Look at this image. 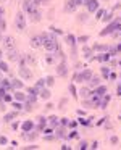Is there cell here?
I'll list each match as a JSON object with an SVG mask.
<instances>
[{"mask_svg": "<svg viewBox=\"0 0 121 150\" xmlns=\"http://www.w3.org/2000/svg\"><path fill=\"white\" fill-rule=\"evenodd\" d=\"M42 47H45V50H47L49 53L57 52V50H58V42H57L55 36H53V34H47L45 42H44V45H42Z\"/></svg>", "mask_w": 121, "mask_h": 150, "instance_id": "6da1fadb", "label": "cell"}, {"mask_svg": "<svg viewBox=\"0 0 121 150\" xmlns=\"http://www.w3.org/2000/svg\"><path fill=\"white\" fill-rule=\"evenodd\" d=\"M121 31V21H115L110 26H107L103 31L100 33V36H107V34H113V33H120Z\"/></svg>", "mask_w": 121, "mask_h": 150, "instance_id": "7a4b0ae2", "label": "cell"}, {"mask_svg": "<svg viewBox=\"0 0 121 150\" xmlns=\"http://www.w3.org/2000/svg\"><path fill=\"white\" fill-rule=\"evenodd\" d=\"M15 24H16V28L20 31H23L24 28H26V16H24L23 11H18L16 13V18H15Z\"/></svg>", "mask_w": 121, "mask_h": 150, "instance_id": "3957f363", "label": "cell"}, {"mask_svg": "<svg viewBox=\"0 0 121 150\" xmlns=\"http://www.w3.org/2000/svg\"><path fill=\"white\" fill-rule=\"evenodd\" d=\"M20 76L23 79H31L33 78V71H31L28 66H24V62H21V66H20Z\"/></svg>", "mask_w": 121, "mask_h": 150, "instance_id": "277c9868", "label": "cell"}, {"mask_svg": "<svg viewBox=\"0 0 121 150\" xmlns=\"http://www.w3.org/2000/svg\"><path fill=\"white\" fill-rule=\"evenodd\" d=\"M45 37H47V34H39V36H36V37H33V47H42L44 45V42H45Z\"/></svg>", "mask_w": 121, "mask_h": 150, "instance_id": "5b68a950", "label": "cell"}, {"mask_svg": "<svg viewBox=\"0 0 121 150\" xmlns=\"http://www.w3.org/2000/svg\"><path fill=\"white\" fill-rule=\"evenodd\" d=\"M86 7H87L89 13H94V11L98 10V2L97 0H87V2H86Z\"/></svg>", "mask_w": 121, "mask_h": 150, "instance_id": "8992f818", "label": "cell"}, {"mask_svg": "<svg viewBox=\"0 0 121 150\" xmlns=\"http://www.w3.org/2000/svg\"><path fill=\"white\" fill-rule=\"evenodd\" d=\"M34 8H36V5L33 4V0H24L23 2V10L26 11V13H31Z\"/></svg>", "mask_w": 121, "mask_h": 150, "instance_id": "52a82bcc", "label": "cell"}, {"mask_svg": "<svg viewBox=\"0 0 121 150\" xmlns=\"http://www.w3.org/2000/svg\"><path fill=\"white\" fill-rule=\"evenodd\" d=\"M21 129H23L24 132H31V131L34 129V123L31 120H26L23 124H21Z\"/></svg>", "mask_w": 121, "mask_h": 150, "instance_id": "ba28073f", "label": "cell"}, {"mask_svg": "<svg viewBox=\"0 0 121 150\" xmlns=\"http://www.w3.org/2000/svg\"><path fill=\"white\" fill-rule=\"evenodd\" d=\"M92 94L98 95V97H103V95L107 94V87H105V86H97V87L92 91Z\"/></svg>", "mask_w": 121, "mask_h": 150, "instance_id": "9c48e42d", "label": "cell"}, {"mask_svg": "<svg viewBox=\"0 0 121 150\" xmlns=\"http://www.w3.org/2000/svg\"><path fill=\"white\" fill-rule=\"evenodd\" d=\"M76 7H78V5H76L74 0H68V2L65 4V11L71 13V11H74V10H76Z\"/></svg>", "mask_w": 121, "mask_h": 150, "instance_id": "30bf717a", "label": "cell"}, {"mask_svg": "<svg viewBox=\"0 0 121 150\" xmlns=\"http://www.w3.org/2000/svg\"><path fill=\"white\" fill-rule=\"evenodd\" d=\"M45 124H47V118L45 116H39V118H37V127H36V129L37 131H42L44 127H45Z\"/></svg>", "mask_w": 121, "mask_h": 150, "instance_id": "8fae6325", "label": "cell"}, {"mask_svg": "<svg viewBox=\"0 0 121 150\" xmlns=\"http://www.w3.org/2000/svg\"><path fill=\"white\" fill-rule=\"evenodd\" d=\"M57 73H58V76H66V74H68V68H66V63H60L58 68H57Z\"/></svg>", "mask_w": 121, "mask_h": 150, "instance_id": "7c38bea8", "label": "cell"}, {"mask_svg": "<svg viewBox=\"0 0 121 150\" xmlns=\"http://www.w3.org/2000/svg\"><path fill=\"white\" fill-rule=\"evenodd\" d=\"M47 123H49L52 127H57V126L60 124V121H58V116H55V115H52V116H49V118H47Z\"/></svg>", "mask_w": 121, "mask_h": 150, "instance_id": "4fadbf2b", "label": "cell"}, {"mask_svg": "<svg viewBox=\"0 0 121 150\" xmlns=\"http://www.w3.org/2000/svg\"><path fill=\"white\" fill-rule=\"evenodd\" d=\"M13 98L18 102H24L26 100V94H23L21 91H16V92H13Z\"/></svg>", "mask_w": 121, "mask_h": 150, "instance_id": "5bb4252c", "label": "cell"}, {"mask_svg": "<svg viewBox=\"0 0 121 150\" xmlns=\"http://www.w3.org/2000/svg\"><path fill=\"white\" fill-rule=\"evenodd\" d=\"M11 89H15V91H21V89H23V82H21L20 79H11Z\"/></svg>", "mask_w": 121, "mask_h": 150, "instance_id": "9a60e30c", "label": "cell"}, {"mask_svg": "<svg viewBox=\"0 0 121 150\" xmlns=\"http://www.w3.org/2000/svg\"><path fill=\"white\" fill-rule=\"evenodd\" d=\"M16 116H18V110H13V111H10V113H7V115H5V118H4V120H5V121H13Z\"/></svg>", "mask_w": 121, "mask_h": 150, "instance_id": "2e32d148", "label": "cell"}, {"mask_svg": "<svg viewBox=\"0 0 121 150\" xmlns=\"http://www.w3.org/2000/svg\"><path fill=\"white\" fill-rule=\"evenodd\" d=\"M79 95H81V97H84V98L91 97V95H92V91H91V87H84V89H81V92H79Z\"/></svg>", "mask_w": 121, "mask_h": 150, "instance_id": "e0dca14e", "label": "cell"}, {"mask_svg": "<svg viewBox=\"0 0 121 150\" xmlns=\"http://www.w3.org/2000/svg\"><path fill=\"white\" fill-rule=\"evenodd\" d=\"M39 94H40V98H44V100H49L50 98V92H49V89H40L39 91Z\"/></svg>", "mask_w": 121, "mask_h": 150, "instance_id": "ac0fdd59", "label": "cell"}, {"mask_svg": "<svg viewBox=\"0 0 121 150\" xmlns=\"http://www.w3.org/2000/svg\"><path fill=\"white\" fill-rule=\"evenodd\" d=\"M13 45H15V39L13 37H7V39H5V47H7L8 50H11Z\"/></svg>", "mask_w": 121, "mask_h": 150, "instance_id": "d6986e66", "label": "cell"}, {"mask_svg": "<svg viewBox=\"0 0 121 150\" xmlns=\"http://www.w3.org/2000/svg\"><path fill=\"white\" fill-rule=\"evenodd\" d=\"M98 84H100V79L98 78H91L89 79V87H97Z\"/></svg>", "mask_w": 121, "mask_h": 150, "instance_id": "ffe728a7", "label": "cell"}, {"mask_svg": "<svg viewBox=\"0 0 121 150\" xmlns=\"http://www.w3.org/2000/svg\"><path fill=\"white\" fill-rule=\"evenodd\" d=\"M11 107H13V110H23V103L21 102H18V100H11Z\"/></svg>", "mask_w": 121, "mask_h": 150, "instance_id": "44dd1931", "label": "cell"}, {"mask_svg": "<svg viewBox=\"0 0 121 150\" xmlns=\"http://www.w3.org/2000/svg\"><path fill=\"white\" fill-rule=\"evenodd\" d=\"M81 74H82V79H84V81H89V79L92 78V71H91V69H86V71H82Z\"/></svg>", "mask_w": 121, "mask_h": 150, "instance_id": "7402d4cb", "label": "cell"}, {"mask_svg": "<svg viewBox=\"0 0 121 150\" xmlns=\"http://www.w3.org/2000/svg\"><path fill=\"white\" fill-rule=\"evenodd\" d=\"M66 42H68V45H74L76 44V37L73 36V34H68V36H66Z\"/></svg>", "mask_w": 121, "mask_h": 150, "instance_id": "603a6c76", "label": "cell"}, {"mask_svg": "<svg viewBox=\"0 0 121 150\" xmlns=\"http://www.w3.org/2000/svg\"><path fill=\"white\" fill-rule=\"evenodd\" d=\"M29 15H31V18H33V21H39L40 20V13H39V11H36V8H34Z\"/></svg>", "mask_w": 121, "mask_h": 150, "instance_id": "cb8c5ba5", "label": "cell"}, {"mask_svg": "<svg viewBox=\"0 0 121 150\" xmlns=\"http://www.w3.org/2000/svg\"><path fill=\"white\" fill-rule=\"evenodd\" d=\"M8 60H11V62H16V60H18V53L15 52V50H10V52H8Z\"/></svg>", "mask_w": 121, "mask_h": 150, "instance_id": "d4e9b609", "label": "cell"}, {"mask_svg": "<svg viewBox=\"0 0 121 150\" xmlns=\"http://www.w3.org/2000/svg\"><path fill=\"white\" fill-rule=\"evenodd\" d=\"M24 102H26V103L23 105V108H24L26 111H31V110H33V105H34V102H31V100H24Z\"/></svg>", "mask_w": 121, "mask_h": 150, "instance_id": "484cf974", "label": "cell"}, {"mask_svg": "<svg viewBox=\"0 0 121 150\" xmlns=\"http://www.w3.org/2000/svg\"><path fill=\"white\" fill-rule=\"evenodd\" d=\"M97 60L98 62H108L110 60V53H102V55L97 57Z\"/></svg>", "mask_w": 121, "mask_h": 150, "instance_id": "4316f807", "label": "cell"}, {"mask_svg": "<svg viewBox=\"0 0 121 150\" xmlns=\"http://www.w3.org/2000/svg\"><path fill=\"white\" fill-rule=\"evenodd\" d=\"M0 71H2V73H8V65L5 62H2V60H0Z\"/></svg>", "mask_w": 121, "mask_h": 150, "instance_id": "83f0119b", "label": "cell"}, {"mask_svg": "<svg viewBox=\"0 0 121 150\" xmlns=\"http://www.w3.org/2000/svg\"><path fill=\"white\" fill-rule=\"evenodd\" d=\"M73 81H74V82H84V79H82V74H81V73H79V74L76 73L74 78H73Z\"/></svg>", "mask_w": 121, "mask_h": 150, "instance_id": "f1b7e54d", "label": "cell"}, {"mask_svg": "<svg viewBox=\"0 0 121 150\" xmlns=\"http://www.w3.org/2000/svg\"><path fill=\"white\" fill-rule=\"evenodd\" d=\"M53 82H55V79H53L52 76H49V78H45V86H47V87H50V86H53Z\"/></svg>", "mask_w": 121, "mask_h": 150, "instance_id": "f546056e", "label": "cell"}, {"mask_svg": "<svg viewBox=\"0 0 121 150\" xmlns=\"http://www.w3.org/2000/svg\"><path fill=\"white\" fill-rule=\"evenodd\" d=\"M21 137H23L24 140H33V139H34L33 134H28V132H23V134H21Z\"/></svg>", "mask_w": 121, "mask_h": 150, "instance_id": "4dcf8cb0", "label": "cell"}, {"mask_svg": "<svg viewBox=\"0 0 121 150\" xmlns=\"http://www.w3.org/2000/svg\"><path fill=\"white\" fill-rule=\"evenodd\" d=\"M102 76H103V78H108V76H110V69H108L107 66L102 68Z\"/></svg>", "mask_w": 121, "mask_h": 150, "instance_id": "1f68e13d", "label": "cell"}, {"mask_svg": "<svg viewBox=\"0 0 121 150\" xmlns=\"http://www.w3.org/2000/svg\"><path fill=\"white\" fill-rule=\"evenodd\" d=\"M44 86H45V79H39V81L36 82V87L37 89H42Z\"/></svg>", "mask_w": 121, "mask_h": 150, "instance_id": "d6a6232c", "label": "cell"}, {"mask_svg": "<svg viewBox=\"0 0 121 150\" xmlns=\"http://www.w3.org/2000/svg\"><path fill=\"white\" fill-rule=\"evenodd\" d=\"M69 92H71V95H73V97H78V92H76L74 84H71V86H69Z\"/></svg>", "mask_w": 121, "mask_h": 150, "instance_id": "836d02e7", "label": "cell"}, {"mask_svg": "<svg viewBox=\"0 0 121 150\" xmlns=\"http://www.w3.org/2000/svg\"><path fill=\"white\" fill-rule=\"evenodd\" d=\"M11 100H13V95H11V94H5L2 102H11Z\"/></svg>", "mask_w": 121, "mask_h": 150, "instance_id": "e575fe53", "label": "cell"}, {"mask_svg": "<svg viewBox=\"0 0 121 150\" xmlns=\"http://www.w3.org/2000/svg\"><path fill=\"white\" fill-rule=\"evenodd\" d=\"M74 137H78V131H71V132L66 136V139H74Z\"/></svg>", "mask_w": 121, "mask_h": 150, "instance_id": "d590c367", "label": "cell"}, {"mask_svg": "<svg viewBox=\"0 0 121 150\" xmlns=\"http://www.w3.org/2000/svg\"><path fill=\"white\" fill-rule=\"evenodd\" d=\"M57 137H62V139H63V137H66L65 131H63V129H58V131H57Z\"/></svg>", "mask_w": 121, "mask_h": 150, "instance_id": "8d00e7d4", "label": "cell"}, {"mask_svg": "<svg viewBox=\"0 0 121 150\" xmlns=\"http://www.w3.org/2000/svg\"><path fill=\"white\" fill-rule=\"evenodd\" d=\"M103 16H105V10H97V18L98 20H102Z\"/></svg>", "mask_w": 121, "mask_h": 150, "instance_id": "74e56055", "label": "cell"}, {"mask_svg": "<svg viewBox=\"0 0 121 150\" xmlns=\"http://www.w3.org/2000/svg\"><path fill=\"white\" fill-rule=\"evenodd\" d=\"M0 144H2V145H5V144H8V139L5 136H0Z\"/></svg>", "mask_w": 121, "mask_h": 150, "instance_id": "f35d334b", "label": "cell"}, {"mask_svg": "<svg viewBox=\"0 0 121 150\" xmlns=\"http://www.w3.org/2000/svg\"><path fill=\"white\" fill-rule=\"evenodd\" d=\"M5 94H7V91H5L4 87H0V102L4 100V95H5Z\"/></svg>", "mask_w": 121, "mask_h": 150, "instance_id": "ab89813d", "label": "cell"}, {"mask_svg": "<svg viewBox=\"0 0 121 150\" xmlns=\"http://www.w3.org/2000/svg\"><path fill=\"white\" fill-rule=\"evenodd\" d=\"M87 40H89V37H87V36H82V37H78V42H82V44H84V42H87Z\"/></svg>", "mask_w": 121, "mask_h": 150, "instance_id": "60d3db41", "label": "cell"}, {"mask_svg": "<svg viewBox=\"0 0 121 150\" xmlns=\"http://www.w3.org/2000/svg\"><path fill=\"white\" fill-rule=\"evenodd\" d=\"M111 18H113V15H111V13H108V15H107V13H105V16H103V18H102V20H103V21H110V20H111Z\"/></svg>", "mask_w": 121, "mask_h": 150, "instance_id": "b9f144b4", "label": "cell"}, {"mask_svg": "<svg viewBox=\"0 0 121 150\" xmlns=\"http://www.w3.org/2000/svg\"><path fill=\"white\" fill-rule=\"evenodd\" d=\"M42 132H44V134H53V127H49V129H45V127H44Z\"/></svg>", "mask_w": 121, "mask_h": 150, "instance_id": "7bdbcfd3", "label": "cell"}, {"mask_svg": "<svg viewBox=\"0 0 121 150\" xmlns=\"http://www.w3.org/2000/svg\"><path fill=\"white\" fill-rule=\"evenodd\" d=\"M68 118H63V120H60V124H62V126H68Z\"/></svg>", "mask_w": 121, "mask_h": 150, "instance_id": "ee69618b", "label": "cell"}, {"mask_svg": "<svg viewBox=\"0 0 121 150\" xmlns=\"http://www.w3.org/2000/svg\"><path fill=\"white\" fill-rule=\"evenodd\" d=\"M33 4L36 5V7H39L40 4H44V0H33Z\"/></svg>", "mask_w": 121, "mask_h": 150, "instance_id": "f6af8a7d", "label": "cell"}, {"mask_svg": "<svg viewBox=\"0 0 121 150\" xmlns=\"http://www.w3.org/2000/svg\"><path fill=\"white\" fill-rule=\"evenodd\" d=\"M47 63H50V65L55 63V58H53V57H47Z\"/></svg>", "mask_w": 121, "mask_h": 150, "instance_id": "bcb514c9", "label": "cell"}, {"mask_svg": "<svg viewBox=\"0 0 121 150\" xmlns=\"http://www.w3.org/2000/svg\"><path fill=\"white\" fill-rule=\"evenodd\" d=\"M89 147V144L87 142H81V145H79V149H87Z\"/></svg>", "mask_w": 121, "mask_h": 150, "instance_id": "7dc6e473", "label": "cell"}, {"mask_svg": "<svg viewBox=\"0 0 121 150\" xmlns=\"http://www.w3.org/2000/svg\"><path fill=\"white\" fill-rule=\"evenodd\" d=\"M79 121H81L84 126H89V124H91V121H87V120H79Z\"/></svg>", "mask_w": 121, "mask_h": 150, "instance_id": "c3c4849f", "label": "cell"}, {"mask_svg": "<svg viewBox=\"0 0 121 150\" xmlns=\"http://www.w3.org/2000/svg\"><path fill=\"white\" fill-rule=\"evenodd\" d=\"M69 124V127H76L78 126V123H76V121H71V123H68Z\"/></svg>", "mask_w": 121, "mask_h": 150, "instance_id": "681fc988", "label": "cell"}, {"mask_svg": "<svg viewBox=\"0 0 121 150\" xmlns=\"http://www.w3.org/2000/svg\"><path fill=\"white\" fill-rule=\"evenodd\" d=\"M110 140H111V144H116V142H118V137H115V136H113Z\"/></svg>", "mask_w": 121, "mask_h": 150, "instance_id": "f907efd6", "label": "cell"}, {"mask_svg": "<svg viewBox=\"0 0 121 150\" xmlns=\"http://www.w3.org/2000/svg\"><path fill=\"white\" fill-rule=\"evenodd\" d=\"M91 147H92V149H97V147H98V142H92Z\"/></svg>", "mask_w": 121, "mask_h": 150, "instance_id": "816d5d0a", "label": "cell"}, {"mask_svg": "<svg viewBox=\"0 0 121 150\" xmlns=\"http://www.w3.org/2000/svg\"><path fill=\"white\" fill-rule=\"evenodd\" d=\"M116 92H118V95H121V84L116 87Z\"/></svg>", "mask_w": 121, "mask_h": 150, "instance_id": "f5cc1de1", "label": "cell"}, {"mask_svg": "<svg viewBox=\"0 0 121 150\" xmlns=\"http://www.w3.org/2000/svg\"><path fill=\"white\" fill-rule=\"evenodd\" d=\"M18 126H20L18 123H13V124H11V127H13V129H18Z\"/></svg>", "mask_w": 121, "mask_h": 150, "instance_id": "db71d44e", "label": "cell"}, {"mask_svg": "<svg viewBox=\"0 0 121 150\" xmlns=\"http://www.w3.org/2000/svg\"><path fill=\"white\" fill-rule=\"evenodd\" d=\"M116 52H121V44H120V45L116 47Z\"/></svg>", "mask_w": 121, "mask_h": 150, "instance_id": "11a10c76", "label": "cell"}, {"mask_svg": "<svg viewBox=\"0 0 121 150\" xmlns=\"http://www.w3.org/2000/svg\"><path fill=\"white\" fill-rule=\"evenodd\" d=\"M2 15H4V10H2V8H0V16H2Z\"/></svg>", "mask_w": 121, "mask_h": 150, "instance_id": "9f6ffc18", "label": "cell"}, {"mask_svg": "<svg viewBox=\"0 0 121 150\" xmlns=\"http://www.w3.org/2000/svg\"><path fill=\"white\" fill-rule=\"evenodd\" d=\"M0 58H2V50H0Z\"/></svg>", "mask_w": 121, "mask_h": 150, "instance_id": "6f0895ef", "label": "cell"}]
</instances>
